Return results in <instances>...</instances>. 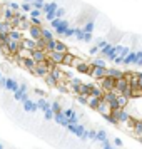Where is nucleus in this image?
I'll return each mask as SVG.
<instances>
[{"mask_svg": "<svg viewBox=\"0 0 142 149\" xmlns=\"http://www.w3.org/2000/svg\"><path fill=\"white\" fill-rule=\"evenodd\" d=\"M104 149H114V148H112L110 144H105V146H104Z\"/></svg>", "mask_w": 142, "mask_h": 149, "instance_id": "f257e3e1", "label": "nucleus"}, {"mask_svg": "<svg viewBox=\"0 0 142 149\" xmlns=\"http://www.w3.org/2000/svg\"><path fill=\"white\" fill-rule=\"evenodd\" d=\"M0 149H3V148H2V146H0Z\"/></svg>", "mask_w": 142, "mask_h": 149, "instance_id": "f03ea898", "label": "nucleus"}]
</instances>
